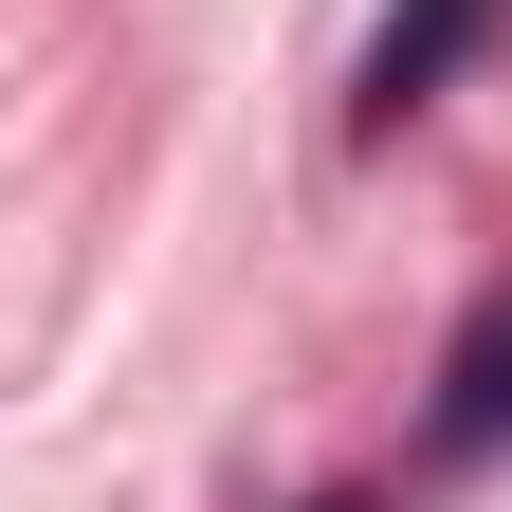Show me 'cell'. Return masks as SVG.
I'll use <instances>...</instances> for the list:
<instances>
[{"label":"cell","instance_id":"6da1fadb","mask_svg":"<svg viewBox=\"0 0 512 512\" xmlns=\"http://www.w3.org/2000/svg\"><path fill=\"white\" fill-rule=\"evenodd\" d=\"M494 19H512V0H403V19L366 37V92H348V110H366V128H403V110H439V92H458L476 55H494Z\"/></svg>","mask_w":512,"mask_h":512},{"label":"cell","instance_id":"7a4b0ae2","mask_svg":"<svg viewBox=\"0 0 512 512\" xmlns=\"http://www.w3.org/2000/svg\"><path fill=\"white\" fill-rule=\"evenodd\" d=\"M439 458H512V275L458 311V348H439Z\"/></svg>","mask_w":512,"mask_h":512},{"label":"cell","instance_id":"3957f363","mask_svg":"<svg viewBox=\"0 0 512 512\" xmlns=\"http://www.w3.org/2000/svg\"><path fill=\"white\" fill-rule=\"evenodd\" d=\"M311 512H384V494H311Z\"/></svg>","mask_w":512,"mask_h":512}]
</instances>
